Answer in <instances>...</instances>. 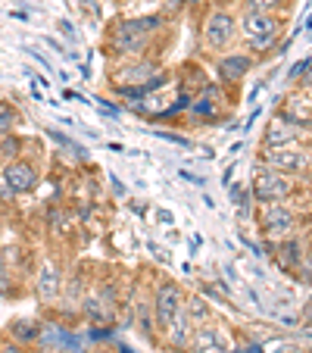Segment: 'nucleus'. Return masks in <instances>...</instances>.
<instances>
[{
	"mask_svg": "<svg viewBox=\"0 0 312 353\" xmlns=\"http://www.w3.org/2000/svg\"><path fill=\"white\" fill-rule=\"evenodd\" d=\"M166 26V16H138V19L122 22L119 28L110 38V54L116 57H144L147 47H150L153 34Z\"/></svg>",
	"mask_w": 312,
	"mask_h": 353,
	"instance_id": "f257e3e1",
	"label": "nucleus"
},
{
	"mask_svg": "<svg viewBox=\"0 0 312 353\" xmlns=\"http://www.w3.org/2000/svg\"><path fill=\"white\" fill-rule=\"evenodd\" d=\"M238 28L247 41V50L266 54V50L275 47V41L281 38V16L278 13H259V10H244Z\"/></svg>",
	"mask_w": 312,
	"mask_h": 353,
	"instance_id": "f03ea898",
	"label": "nucleus"
},
{
	"mask_svg": "<svg viewBox=\"0 0 312 353\" xmlns=\"http://www.w3.org/2000/svg\"><path fill=\"white\" fill-rule=\"evenodd\" d=\"M234 34H238V16L219 7V10H209V13H206L203 26H200V44H203V50H209V54H219V50L231 47Z\"/></svg>",
	"mask_w": 312,
	"mask_h": 353,
	"instance_id": "7ed1b4c3",
	"label": "nucleus"
},
{
	"mask_svg": "<svg viewBox=\"0 0 312 353\" xmlns=\"http://www.w3.org/2000/svg\"><path fill=\"white\" fill-rule=\"evenodd\" d=\"M250 194L259 207H262V203H281V200H287L293 194V179L262 163V166H256V172H253Z\"/></svg>",
	"mask_w": 312,
	"mask_h": 353,
	"instance_id": "20e7f679",
	"label": "nucleus"
},
{
	"mask_svg": "<svg viewBox=\"0 0 312 353\" xmlns=\"http://www.w3.org/2000/svg\"><path fill=\"white\" fill-rule=\"evenodd\" d=\"M297 225H300V216L293 207H287L284 200L281 203H262L259 207V228L266 234L269 241H284L291 234H297Z\"/></svg>",
	"mask_w": 312,
	"mask_h": 353,
	"instance_id": "39448f33",
	"label": "nucleus"
},
{
	"mask_svg": "<svg viewBox=\"0 0 312 353\" xmlns=\"http://www.w3.org/2000/svg\"><path fill=\"white\" fill-rule=\"evenodd\" d=\"M266 166L278 169L284 175H309L312 172V147L291 144L278 150H266Z\"/></svg>",
	"mask_w": 312,
	"mask_h": 353,
	"instance_id": "423d86ee",
	"label": "nucleus"
},
{
	"mask_svg": "<svg viewBox=\"0 0 312 353\" xmlns=\"http://www.w3.org/2000/svg\"><path fill=\"white\" fill-rule=\"evenodd\" d=\"M181 307H185L181 288L175 285V281H163V285L156 288V294H153V322H156V328L166 332L169 322L175 319V313H178Z\"/></svg>",
	"mask_w": 312,
	"mask_h": 353,
	"instance_id": "0eeeda50",
	"label": "nucleus"
},
{
	"mask_svg": "<svg viewBox=\"0 0 312 353\" xmlns=\"http://www.w3.org/2000/svg\"><path fill=\"white\" fill-rule=\"evenodd\" d=\"M306 132L300 128V122H293L291 116H272L262 134V147L266 150H278V147H291V144H303Z\"/></svg>",
	"mask_w": 312,
	"mask_h": 353,
	"instance_id": "6e6552de",
	"label": "nucleus"
},
{
	"mask_svg": "<svg viewBox=\"0 0 312 353\" xmlns=\"http://www.w3.org/2000/svg\"><path fill=\"white\" fill-rule=\"evenodd\" d=\"M0 179H3L10 194H28L38 188L41 172H38V166L28 160H10L7 166H3V172H0Z\"/></svg>",
	"mask_w": 312,
	"mask_h": 353,
	"instance_id": "1a4fd4ad",
	"label": "nucleus"
},
{
	"mask_svg": "<svg viewBox=\"0 0 312 353\" xmlns=\"http://www.w3.org/2000/svg\"><path fill=\"white\" fill-rule=\"evenodd\" d=\"M34 288H38V297L44 300V303H54V300L63 294V272L54 266V263H44V266L38 269Z\"/></svg>",
	"mask_w": 312,
	"mask_h": 353,
	"instance_id": "9d476101",
	"label": "nucleus"
},
{
	"mask_svg": "<svg viewBox=\"0 0 312 353\" xmlns=\"http://www.w3.org/2000/svg\"><path fill=\"white\" fill-rule=\"evenodd\" d=\"M253 54H247V50H238V54H225L219 60V75L222 81H240L247 72L253 69Z\"/></svg>",
	"mask_w": 312,
	"mask_h": 353,
	"instance_id": "9b49d317",
	"label": "nucleus"
},
{
	"mask_svg": "<svg viewBox=\"0 0 312 353\" xmlns=\"http://www.w3.org/2000/svg\"><path fill=\"white\" fill-rule=\"evenodd\" d=\"M191 334H194V322H191V316H187V310L181 307L178 313H175V319L169 322V328H166V338H169V344H172L175 350H181V347H187V341H191Z\"/></svg>",
	"mask_w": 312,
	"mask_h": 353,
	"instance_id": "f8f14e48",
	"label": "nucleus"
},
{
	"mask_svg": "<svg viewBox=\"0 0 312 353\" xmlns=\"http://www.w3.org/2000/svg\"><path fill=\"white\" fill-rule=\"evenodd\" d=\"M303 250H306V244H303V241H297V234H291V238L278 241V256H281V263H284L287 269H300Z\"/></svg>",
	"mask_w": 312,
	"mask_h": 353,
	"instance_id": "ddd939ff",
	"label": "nucleus"
},
{
	"mask_svg": "<svg viewBox=\"0 0 312 353\" xmlns=\"http://www.w3.org/2000/svg\"><path fill=\"white\" fill-rule=\"evenodd\" d=\"M16 122H19V113L10 107L7 100H0V138H3V134H13Z\"/></svg>",
	"mask_w": 312,
	"mask_h": 353,
	"instance_id": "4468645a",
	"label": "nucleus"
},
{
	"mask_svg": "<svg viewBox=\"0 0 312 353\" xmlns=\"http://www.w3.org/2000/svg\"><path fill=\"white\" fill-rule=\"evenodd\" d=\"M291 0H244V10H259V13H278L281 7H287Z\"/></svg>",
	"mask_w": 312,
	"mask_h": 353,
	"instance_id": "2eb2a0df",
	"label": "nucleus"
},
{
	"mask_svg": "<svg viewBox=\"0 0 312 353\" xmlns=\"http://www.w3.org/2000/svg\"><path fill=\"white\" fill-rule=\"evenodd\" d=\"M187 316H191V322H197V319H206L209 310H206V303L200 297H194V300H187Z\"/></svg>",
	"mask_w": 312,
	"mask_h": 353,
	"instance_id": "dca6fc26",
	"label": "nucleus"
},
{
	"mask_svg": "<svg viewBox=\"0 0 312 353\" xmlns=\"http://www.w3.org/2000/svg\"><path fill=\"white\" fill-rule=\"evenodd\" d=\"M3 279H7V269H3V256H0V285H3Z\"/></svg>",
	"mask_w": 312,
	"mask_h": 353,
	"instance_id": "f3484780",
	"label": "nucleus"
}]
</instances>
